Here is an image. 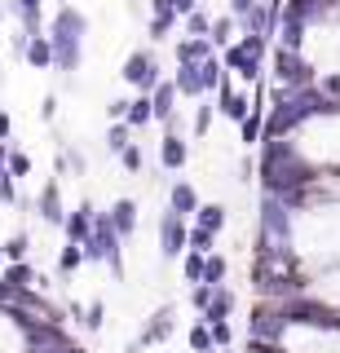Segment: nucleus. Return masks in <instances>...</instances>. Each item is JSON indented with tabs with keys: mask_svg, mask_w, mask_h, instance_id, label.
I'll list each match as a JSON object with an SVG mask.
<instances>
[{
	"mask_svg": "<svg viewBox=\"0 0 340 353\" xmlns=\"http://www.w3.org/2000/svg\"><path fill=\"white\" fill-rule=\"evenodd\" d=\"M84 36H89V18L75 5H62L49 22V44H53V71L75 75L84 62Z\"/></svg>",
	"mask_w": 340,
	"mask_h": 353,
	"instance_id": "1",
	"label": "nucleus"
},
{
	"mask_svg": "<svg viewBox=\"0 0 340 353\" xmlns=\"http://www.w3.org/2000/svg\"><path fill=\"white\" fill-rule=\"evenodd\" d=\"M288 318H283V301H266L261 296L248 314V340H270V345H283L288 340Z\"/></svg>",
	"mask_w": 340,
	"mask_h": 353,
	"instance_id": "2",
	"label": "nucleus"
},
{
	"mask_svg": "<svg viewBox=\"0 0 340 353\" xmlns=\"http://www.w3.org/2000/svg\"><path fill=\"white\" fill-rule=\"evenodd\" d=\"M270 66H274V80H279L283 88H310L318 84V66L305 58V53H296V49H274L270 53Z\"/></svg>",
	"mask_w": 340,
	"mask_h": 353,
	"instance_id": "3",
	"label": "nucleus"
},
{
	"mask_svg": "<svg viewBox=\"0 0 340 353\" xmlns=\"http://www.w3.org/2000/svg\"><path fill=\"white\" fill-rule=\"evenodd\" d=\"M119 75H124V84L137 88V93H155L159 80H163V75H159V58L150 49L128 53V62H124V71H119Z\"/></svg>",
	"mask_w": 340,
	"mask_h": 353,
	"instance_id": "4",
	"label": "nucleus"
},
{
	"mask_svg": "<svg viewBox=\"0 0 340 353\" xmlns=\"http://www.w3.org/2000/svg\"><path fill=\"white\" fill-rule=\"evenodd\" d=\"M186 239H190V221H181L177 212H163L159 216V256L163 261H181Z\"/></svg>",
	"mask_w": 340,
	"mask_h": 353,
	"instance_id": "5",
	"label": "nucleus"
},
{
	"mask_svg": "<svg viewBox=\"0 0 340 353\" xmlns=\"http://www.w3.org/2000/svg\"><path fill=\"white\" fill-rule=\"evenodd\" d=\"M172 331H177V305H159L155 314L141 323L137 345H163V340H172Z\"/></svg>",
	"mask_w": 340,
	"mask_h": 353,
	"instance_id": "6",
	"label": "nucleus"
},
{
	"mask_svg": "<svg viewBox=\"0 0 340 353\" xmlns=\"http://www.w3.org/2000/svg\"><path fill=\"white\" fill-rule=\"evenodd\" d=\"M36 212H40L45 225H62V221H67V208H62V181H58V176H49V181L40 185Z\"/></svg>",
	"mask_w": 340,
	"mask_h": 353,
	"instance_id": "7",
	"label": "nucleus"
},
{
	"mask_svg": "<svg viewBox=\"0 0 340 353\" xmlns=\"http://www.w3.org/2000/svg\"><path fill=\"white\" fill-rule=\"evenodd\" d=\"M221 66H226V71H234L239 80H248V84H257V80H261V58H252L243 44H226Z\"/></svg>",
	"mask_w": 340,
	"mask_h": 353,
	"instance_id": "8",
	"label": "nucleus"
},
{
	"mask_svg": "<svg viewBox=\"0 0 340 353\" xmlns=\"http://www.w3.org/2000/svg\"><path fill=\"white\" fill-rule=\"evenodd\" d=\"M266 93H257L252 97V110L243 115V124H239V141L252 150V146H261V137H266Z\"/></svg>",
	"mask_w": 340,
	"mask_h": 353,
	"instance_id": "9",
	"label": "nucleus"
},
{
	"mask_svg": "<svg viewBox=\"0 0 340 353\" xmlns=\"http://www.w3.org/2000/svg\"><path fill=\"white\" fill-rule=\"evenodd\" d=\"M186 159H190V146L181 141V132H177V128H163V141H159V163H163V172H181Z\"/></svg>",
	"mask_w": 340,
	"mask_h": 353,
	"instance_id": "10",
	"label": "nucleus"
},
{
	"mask_svg": "<svg viewBox=\"0 0 340 353\" xmlns=\"http://www.w3.org/2000/svg\"><path fill=\"white\" fill-rule=\"evenodd\" d=\"M217 110H221L226 119H234V124H243V115L252 110V97L248 93H234V84H230V75H226L221 88H217Z\"/></svg>",
	"mask_w": 340,
	"mask_h": 353,
	"instance_id": "11",
	"label": "nucleus"
},
{
	"mask_svg": "<svg viewBox=\"0 0 340 353\" xmlns=\"http://www.w3.org/2000/svg\"><path fill=\"white\" fill-rule=\"evenodd\" d=\"M177 84H172V80H159V88H155V93H150V106H155V124H163V128H168L172 124V119H177Z\"/></svg>",
	"mask_w": 340,
	"mask_h": 353,
	"instance_id": "12",
	"label": "nucleus"
},
{
	"mask_svg": "<svg viewBox=\"0 0 340 353\" xmlns=\"http://www.w3.org/2000/svg\"><path fill=\"white\" fill-rule=\"evenodd\" d=\"M168 212H177L181 221H194V212H199V190H194L190 181H172V190H168Z\"/></svg>",
	"mask_w": 340,
	"mask_h": 353,
	"instance_id": "13",
	"label": "nucleus"
},
{
	"mask_svg": "<svg viewBox=\"0 0 340 353\" xmlns=\"http://www.w3.org/2000/svg\"><path fill=\"white\" fill-rule=\"evenodd\" d=\"M93 212H97V208L89 203V199H84L75 212H67V221H62V230H67V243H84V239L93 234Z\"/></svg>",
	"mask_w": 340,
	"mask_h": 353,
	"instance_id": "14",
	"label": "nucleus"
},
{
	"mask_svg": "<svg viewBox=\"0 0 340 353\" xmlns=\"http://www.w3.org/2000/svg\"><path fill=\"white\" fill-rule=\"evenodd\" d=\"M0 279H5L9 287H14V292H31V287H45V279H40L36 274V265H27V261H14V265H5V274H0Z\"/></svg>",
	"mask_w": 340,
	"mask_h": 353,
	"instance_id": "15",
	"label": "nucleus"
},
{
	"mask_svg": "<svg viewBox=\"0 0 340 353\" xmlns=\"http://www.w3.org/2000/svg\"><path fill=\"white\" fill-rule=\"evenodd\" d=\"M181 97H208L203 93V80H199V62H177V75H172Z\"/></svg>",
	"mask_w": 340,
	"mask_h": 353,
	"instance_id": "16",
	"label": "nucleus"
},
{
	"mask_svg": "<svg viewBox=\"0 0 340 353\" xmlns=\"http://www.w3.org/2000/svg\"><path fill=\"white\" fill-rule=\"evenodd\" d=\"M111 225H115L119 239H128L137 230V203H133V199H115V203H111Z\"/></svg>",
	"mask_w": 340,
	"mask_h": 353,
	"instance_id": "17",
	"label": "nucleus"
},
{
	"mask_svg": "<svg viewBox=\"0 0 340 353\" xmlns=\"http://www.w3.org/2000/svg\"><path fill=\"white\" fill-rule=\"evenodd\" d=\"M230 314H234V292L221 283V287L212 292V305L199 314V323H221V318H230Z\"/></svg>",
	"mask_w": 340,
	"mask_h": 353,
	"instance_id": "18",
	"label": "nucleus"
},
{
	"mask_svg": "<svg viewBox=\"0 0 340 353\" xmlns=\"http://www.w3.org/2000/svg\"><path fill=\"white\" fill-rule=\"evenodd\" d=\"M226 221H230L226 203H199V212H194V221H190V225H199V230H212V234H221V230H226Z\"/></svg>",
	"mask_w": 340,
	"mask_h": 353,
	"instance_id": "19",
	"label": "nucleus"
},
{
	"mask_svg": "<svg viewBox=\"0 0 340 353\" xmlns=\"http://www.w3.org/2000/svg\"><path fill=\"white\" fill-rule=\"evenodd\" d=\"M23 58L36 66V71H49V66H53V44H49V36H31L27 49H23Z\"/></svg>",
	"mask_w": 340,
	"mask_h": 353,
	"instance_id": "20",
	"label": "nucleus"
},
{
	"mask_svg": "<svg viewBox=\"0 0 340 353\" xmlns=\"http://www.w3.org/2000/svg\"><path fill=\"white\" fill-rule=\"evenodd\" d=\"M124 124H128V128H146V124H155V106H150V93H137L133 102H128Z\"/></svg>",
	"mask_w": 340,
	"mask_h": 353,
	"instance_id": "21",
	"label": "nucleus"
},
{
	"mask_svg": "<svg viewBox=\"0 0 340 353\" xmlns=\"http://www.w3.org/2000/svg\"><path fill=\"white\" fill-rule=\"evenodd\" d=\"M203 58H212V40H203V36L177 40V62H203Z\"/></svg>",
	"mask_w": 340,
	"mask_h": 353,
	"instance_id": "22",
	"label": "nucleus"
},
{
	"mask_svg": "<svg viewBox=\"0 0 340 353\" xmlns=\"http://www.w3.org/2000/svg\"><path fill=\"white\" fill-rule=\"evenodd\" d=\"M234 31H239V18H234V14H221V18H212V31H208L212 49H226V44H234Z\"/></svg>",
	"mask_w": 340,
	"mask_h": 353,
	"instance_id": "23",
	"label": "nucleus"
},
{
	"mask_svg": "<svg viewBox=\"0 0 340 353\" xmlns=\"http://www.w3.org/2000/svg\"><path fill=\"white\" fill-rule=\"evenodd\" d=\"M128 146H133V128H128L124 119L106 128V154H115V159H119V154H124Z\"/></svg>",
	"mask_w": 340,
	"mask_h": 353,
	"instance_id": "24",
	"label": "nucleus"
},
{
	"mask_svg": "<svg viewBox=\"0 0 340 353\" xmlns=\"http://www.w3.org/2000/svg\"><path fill=\"white\" fill-rule=\"evenodd\" d=\"M53 168H58V176H67V172H75V176H84V172H89V159H84L80 150L62 146V150H58V163H53Z\"/></svg>",
	"mask_w": 340,
	"mask_h": 353,
	"instance_id": "25",
	"label": "nucleus"
},
{
	"mask_svg": "<svg viewBox=\"0 0 340 353\" xmlns=\"http://www.w3.org/2000/svg\"><path fill=\"white\" fill-rule=\"evenodd\" d=\"M199 80H203V93H217V88H221V80H226V66H221V58H203L199 62Z\"/></svg>",
	"mask_w": 340,
	"mask_h": 353,
	"instance_id": "26",
	"label": "nucleus"
},
{
	"mask_svg": "<svg viewBox=\"0 0 340 353\" xmlns=\"http://www.w3.org/2000/svg\"><path fill=\"white\" fill-rule=\"evenodd\" d=\"M226 274H230V261L221 256V252L203 256V283H208V287H221V283H226Z\"/></svg>",
	"mask_w": 340,
	"mask_h": 353,
	"instance_id": "27",
	"label": "nucleus"
},
{
	"mask_svg": "<svg viewBox=\"0 0 340 353\" xmlns=\"http://www.w3.org/2000/svg\"><path fill=\"white\" fill-rule=\"evenodd\" d=\"M186 252H199V256H212V252H217V234H212V230H199V225H190Z\"/></svg>",
	"mask_w": 340,
	"mask_h": 353,
	"instance_id": "28",
	"label": "nucleus"
},
{
	"mask_svg": "<svg viewBox=\"0 0 340 353\" xmlns=\"http://www.w3.org/2000/svg\"><path fill=\"white\" fill-rule=\"evenodd\" d=\"M80 265H84V248H80V243H67V248L58 252V274H62V279H71Z\"/></svg>",
	"mask_w": 340,
	"mask_h": 353,
	"instance_id": "29",
	"label": "nucleus"
},
{
	"mask_svg": "<svg viewBox=\"0 0 340 353\" xmlns=\"http://www.w3.org/2000/svg\"><path fill=\"white\" fill-rule=\"evenodd\" d=\"M0 248H5V265H14V261H27V252H31V239L23 234V230H18V234H9L5 243H0Z\"/></svg>",
	"mask_w": 340,
	"mask_h": 353,
	"instance_id": "30",
	"label": "nucleus"
},
{
	"mask_svg": "<svg viewBox=\"0 0 340 353\" xmlns=\"http://www.w3.org/2000/svg\"><path fill=\"white\" fill-rule=\"evenodd\" d=\"M186 345H190L194 353H217V345H212V331H208V323H194L190 331H186Z\"/></svg>",
	"mask_w": 340,
	"mask_h": 353,
	"instance_id": "31",
	"label": "nucleus"
},
{
	"mask_svg": "<svg viewBox=\"0 0 340 353\" xmlns=\"http://www.w3.org/2000/svg\"><path fill=\"white\" fill-rule=\"evenodd\" d=\"M208 31H212V18H208L203 9H194V14L181 18V36H203L208 40Z\"/></svg>",
	"mask_w": 340,
	"mask_h": 353,
	"instance_id": "32",
	"label": "nucleus"
},
{
	"mask_svg": "<svg viewBox=\"0 0 340 353\" xmlns=\"http://www.w3.org/2000/svg\"><path fill=\"white\" fill-rule=\"evenodd\" d=\"M177 27H181L177 14H155V18H150V40H168Z\"/></svg>",
	"mask_w": 340,
	"mask_h": 353,
	"instance_id": "33",
	"label": "nucleus"
},
{
	"mask_svg": "<svg viewBox=\"0 0 340 353\" xmlns=\"http://www.w3.org/2000/svg\"><path fill=\"white\" fill-rule=\"evenodd\" d=\"M181 274H186V283H203V256L199 252H181Z\"/></svg>",
	"mask_w": 340,
	"mask_h": 353,
	"instance_id": "34",
	"label": "nucleus"
},
{
	"mask_svg": "<svg viewBox=\"0 0 340 353\" xmlns=\"http://www.w3.org/2000/svg\"><path fill=\"white\" fill-rule=\"evenodd\" d=\"M208 331H212V345L217 349H234V323H230V318H221V323H208Z\"/></svg>",
	"mask_w": 340,
	"mask_h": 353,
	"instance_id": "35",
	"label": "nucleus"
},
{
	"mask_svg": "<svg viewBox=\"0 0 340 353\" xmlns=\"http://www.w3.org/2000/svg\"><path fill=\"white\" fill-rule=\"evenodd\" d=\"M102 323H106V305H102V301L84 305V318H80V327H84V331H102Z\"/></svg>",
	"mask_w": 340,
	"mask_h": 353,
	"instance_id": "36",
	"label": "nucleus"
},
{
	"mask_svg": "<svg viewBox=\"0 0 340 353\" xmlns=\"http://www.w3.org/2000/svg\"><path fill=\"white\" fill-rule=\"evenodd\" d=\"M212 110H217V102H203V97H199V110H194V137H208V128H212Z\"/></svg>",
	"mask_w": 340,
	"mask_h": 353,
	"instance_id": "37",
	"label": "nucleus"
},
{
	"mask_svg": "<svg viewBox=\"0 0 340 353\" xmlns=\"http://www.w3.org/2000/svg\"><path fill=\"white\" fill-rule=\"evenodd\" d=\"M0 203H5V208H18V203H23L18 190H14V176H9V168L0 172Z\"/></svg>",
	"mask_w": 340,
	"mask_h": 353,
	"instance_id": "38",
	"label": "nucleus"
},
{
	"mask_svg": "<svg viewBox=\"0 0 340 353\" xmlns=\"http://www.w3.org/2000/svg\"><path fill=\"white\" fill-rule=\"evenodd\" d=\"M119 163H124L128 172H141V168H146V154H141V146H137V141H133V146H128L124 154H119Z\"/></svg>",
	"mask_w": 340,
	"mask_h": 353,
	"instance_id": "39",
	"label": "nucleus"
},
{
	"mask_svg": "<svg viewBox=\"0 0 340 353\" xmlns=\"http://www.w3.org/2000/svg\"><path fill=\"white\" fill-rule=\"evenodd\" d=\"M5 168H9V176H27L31 172V159L23 150H9V159H5Z\"/></svg>",
	"mask_w": 340,
	"mask_h": 353,
	"instance_id": "40",
	"label": "nucleus"
},
{
	"mask_svg": "<svg viewBox=\"0 0 340 353\" xmlns=\"http://www.w3.org/2000/svg\"><path fill=\"white\" fill-rule=\"evenodd\" d=\"M212 292H217V287H208V283H194V287H190V305L203 314V309L212 305Z\"/></svg>",
	"mask_w": 340,
	"mask_h": 353,
	"instance_id": "41",
	"label": "nucleus"
},
{
	"mask_svg": "<svg viewBox=\"0 0 340 353\" xmlns=\"http://www.w3.org/2000/svg\"><path fill=\"white\" fill-rule=\"evenodd\" d=\"M318 88H323V97H332V102H340V71H327L323 80H318Z\"/></svg>",
	"mask_w": 340,
	"mask_h": 353,
	"instance_id": "42",
	"label": "nucleus"
},
{
	"mask_svg": "<svg viewBox=\"0 0 340 353\" xmlns=\"http://www.w3.org/2000/svg\"><path fill=\"white\" fill-rule=\"evenodd\" d=\"M124 115H128V97H111V102H106V119H111V124H119Z\"/></svg>",
	"mask_w": 340,
	"mask_h": 353,
	"instance_id": "43",
	"label": "nucleus"
},
{
	"mask_svg": "<svg viewBox=\"0 0 340 353\" xmlns=\"http://www.w3.org/2000/svg\"><path fill=\"white\" fill-rule=\"evenodd\" d=\"M248 353H292L288 345H270V340H248Z\"/></svg>",
	"mask_w": 340,
	"mask_h": 353,
	"instance_id": "44",
	"label": "nucleus"
},
{
	"mask_svg": "<svg viewBox=\"0 0 340 353\" xmlns=\"http://www.w3.org/2000/svg\"><path fill=\"white\" fill-rule=\"evenodd\" d=\"M168 5H172V14H177V18H186V14L199 9V0H168Z\"/></svg>",
	"mask_w": 340,
	"mask_h": 353,
	"instance_id": "45",
	"label": "nucleus"
},
{
	"mask_svg": "<svg viewBox=\"0 0 340 353\" xmlns=\"http://www.w3.org/2000/svg\"><path fill=\"white\" fill-rule=\"evenodd\" d=\"M252 5H257V0H230V14H234V18H248Z\"/></svg>",
	"mask_w": 340,
	"mask_h": 353,
	"instance_id": "46",
	"label": "nucleus"
},
{
	"mask_svg": "<svg viewBox=\"0 0 340 353\" xmlns=\"http://www.w3.org/2000/svg\"><path fill=\"white\" fill-rule=\"evenodd\" d=\"M252 172H257V163H252V154L239 159V181H252Z\"/></svg>",
	"mask_w": 340,
	"mask_h": 353,
	"instance_id": "47",
	"label": "nucleus"
},
{
	"mask_svg": "<svg viewBox=\"0 0 340 353\" xmlns=\"http://www.w3.org/2000/svg\"><path fill=\"white\" fill-rule=\"evenodd\" d=\"M53 115H58V97H45V102H40V119H53Z\"/></svg>",
	"mask_w": 340,
	"mask_h": 353,
	"instance_id": "48",
	"label": "nucleus"
},
{
	"mask_svg": "<svg viewBox=\"0 0 340 353\" xmlns=\"http://www.w3.org/2000/svg\"><path fill=\"white\" fill-rule=\"evenodd\" d=\"M9 132H14V115H9V110H0V141H9Z\"/></svg>",
	"mask_w": 340,
	"mask_h": 353,
	"instance_id": "49",
	"label": "nucleus"
},
{
	"mask_svg": "<svg viewBox=\"0 0 340 353\" xmlns=\"http://www.w3.org/2000/svg\"><path fill=\"white\" fill-rule=\"evenodd\" d=\"M5 159H9V141H0V172H5Z\"/></svg>",
	"mask_w": 340,
	"mask_h": 353,
	"instance_id": "50",
	"label": "nucleus"
},
{
	"mask_svg": "<svg viewBox=\"0 0 340 353\" xmlns=\"http://www.w3.org/2000/svg\"><path fill=\"white\" fill-rule=\"evenodd\" d=\"M0 22H5V5H0Z\"/></svg>",
	"mask_w": 340,
	"mask_h": 353,
	"instance_id": "51",
	"label": "nucleus"
},
{
	"mask_svg": "<svg viewBox=\"0 0 340 353\" xmlns=\"http://www.w3.org/2000/svg\"><path fill=\"white\" fill-rule=\"evenodd\" d=\"M0 265H5V248H0Z\"/></svg>",
	"mask_w": 340,
	"mask_h": 353,
	"instance_id": "52",
	"label": "nucleus"
},
{
	"mask_svg": "<svg viewBox=\"0 0 340 353\" xmlns=\"http://www.w3.org/2000/svg\"><path fill=\"white\" fill-rule=\"evenodd\" d=\"M217 353H234V349H217Z\"/></svg>",
	"mask_w": 340,
	"mask_h": 353,
	"instance_id": "53",
	"label": "nucleus"
},
{
	"mask_svg": "<svg viewBox=\"0 0 340 353\" xmlns=\"http://www.w3.org/2000/svg\"><path fill=\"white\" fill-rule=\"evenodd\" d=\"M128 353H137V349H128Z\"/></svg>",
	"mask_w": 340,
	"mask_h": 353,
	"instance_id": "54",
	"label": "nucleus"
}]
</instances>
